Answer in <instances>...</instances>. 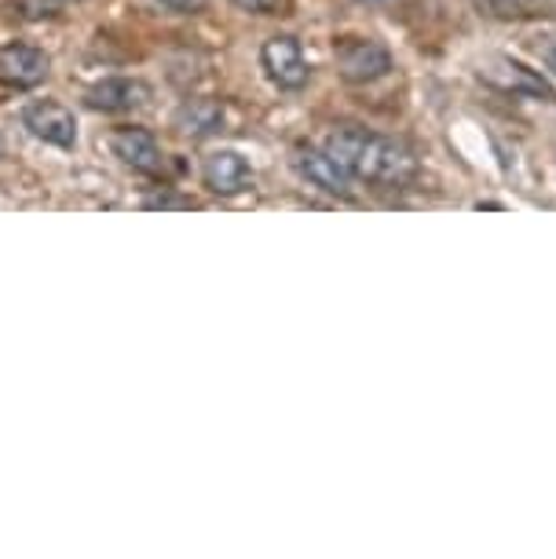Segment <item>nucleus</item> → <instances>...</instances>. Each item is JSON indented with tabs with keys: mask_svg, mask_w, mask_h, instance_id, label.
Returning <instances> with one entry per match:
<instances>
[{
	"mask_svg": "<svg viewBox=\"0 0 556 559\" xmlns=\"http://www.w3.org/2000/svg\"><path fill=\"white\" fill-rule=\"evenodd\" d=\"M110 151L114 157L132 168V173H143V176H157L165 165V154H162V143L154 140V132L140 129V124H125L110 135Z\"/></svg>",
	"mask_w": 556,
	"mask_h": 559,
	"instance_id": "nucleus-7",
	"label": "nucleus"
},
{
	"mask_svg": "<svg viewBox=\"0 0 556 559\" xmlns=\"http://www.w3.org/2000/svg\"><path fill=\"white\" fill-rule=\"evenodd\" d=\"M327 151L348 168L355 183H370L381 191H403L411 187L422 165L411 146H403L392 135H377L355 124H341L327 135Z\"/></svg>",
	"mask_w": 556,
	"mask_h": 559,
	"instance_id": "nucleus-1",
	"label": "nucleus"
},
{
	"mask_svg": "<svg viewBox=\"0 0 556 559\" xmlns=\"http://www.w3.org/2000/svg\"><path fill=\"white\" fill-rule=\"evenodd\" d=\"M23 129L40 143L59 146V151L78 146V118H73L62 103H51V99L29 103V107L23 110Z\"/></svg>",
	"mask_w": 556,
	"mask_h": 559,
	"instance_id": "nucleus-6",
	"label": "nucleus"
},
{
	"mask_svg": "<svg viewBox=\"0 0 556 559\" xmlns=\"http://www.w3.org/2000/svg\"><path fill=\"white\" fill-rule=\"evenodd\" d=\"M51 59L37 45H4L0 48V81L15 88H37L48 78Z\"/></svg>",
	"mask_w": 556,
	"mask_h": 559,
	"instance_id": "nucleus-9",
	"label": "nucleus"
},
{
	"mask_svg": "<svg viewBox=\"0 0 556 559\" xmlns=\"http://www.w3.org/2000/svg\"><path fill=\"white\" fill-rule=\"evenodd\" d=\"M151 99V84L135 81V78H107L99 84H92L85 92V103L92 110H103V114H129V110H140L146 107Z\"/></svg>",
	"mask_w": 556,
	"mask_h": 559,
	"instance_id": "nucleus-8",
	"label": "nucleus"
},
{
	"mask_svg": "<svg viewBox=\"0 0 556 559\" xmlns=\"http://www.w3.org/2000/svg\"><path fill=\"white\" fill-rule=\"evenodd\" d=\"M176 129L184 135H213L224 129V107L216 99H191L176 114Z\"/></svg>",
	"mask_w": 556,
	"mask_h": 559,
	"instance_id": "nucleus-11",
	"label": "nucleus"
},
{
	"mask_svg": "<svg viewBox=\"0 0 556 559\" xmlns=\"http://www.w3.org/2000/svg\"><path fill=\"white\" fill-rule=\"evenodd\" d=\"M333 62H338V73L348 84H374V81L388 78V70H392V56H388V48L374 37L338 40Z\"/></svg>",
	"mask_w": 556,
	"mask_h": 559,
	"instance_id": "nucleus-4",
	"label": "nucleus"
},
{
	"mask_svg": "<svg viewBox=\"0 0 556 559\" xmlns=\"http://www.w3.org/2000/svg\"><path fill=\"white\" fill-rule=\"evenodd\" d=\"M235 8H242L249 15H275L282 8V0H230Z\"/></svg>",
	"mask_w": 556,
	"mask_h": 559,
	"instance_id": "nucleus-13",
	"label": "nucleus"
},
{
	"mask_svg": "<svg viewBox=\"0 0 556 559\" xmlns=\"http://www.w3.org/2000/svg\"><path fill=\"white\" fill-rule=\"evenodd\" d=\"M260 67H264L268 81L282 92H300L311 81V62L304 56L300 40L289 34L268 37L260 45Z\"/></svg>",
	"mask_w": 556,
	"mask_h": 559,
	"instance_id": "nucleus-3",
	"label": "nucleus"
},
{
	"mask_svg": "<svg viewBox=\"0 0 556 559\" xmlns=\"http://www.w3.org/2000/svg\"><path fill=\"white\" fill-rule=\"evenodd\" d=\"M293 168H297V176L319 194L338 198V202H352L355 198L352 173L327 151V146H322V151L319 146H300V151L293 154Z\"/></svg>",
	"mask_w": 556,
	"mask_h": 559,
	"instance_id": "nucleus-2",
	"label": "nucleus"
},
{
	"mask_svg": "<svg viewBox=\"0 0 556 559\" xmlns=\"http://www.w3.org/2000/svg\"><path fill=\"white\" fill-rule=\"evenodd\" d=\"M484 73H487L490 81H498L501 88L523 92V96H534V99H556V92L549 88V84H545L539 73L528 70L517 59H495Z\"/></svg>",
	"mask_w": 556,
	"mask_h": 559,
	"instance_id": "nucleus-10",
	"label": "nucleus"
},
{
	"mask_svg": "<svg viewBox=\"0 0 556 559\" xmlns=\"http://www.w3.org/2000/svg\"><path fill=\"white\" fill-rule=\"evenodd\" d=\"M56 4H70V0H56Z\"/></svg>",
	"mask_w": 556,
	"mask_h": 559,
	"instance_id": "nucleus-15",
	"label": "nucleus"
},
{
	"mask_svg": "<svg viewBox=\"0 0 556 559\" xmlns=\"http://www.w3.org/2000/svg\"><path fill=\"white\" fill-rule=\"evenodd\" d=\"M542 62H545V67H549V70L556 73V40H549V45L542 48Z\"/></svg>",
	"mask_w": 556,
	"mask_h": 559,
	"instance_id": "nucleus-14",
	"label": "nucleus"
},
{
	"mask_svg": "<svg viewBox=\"0 0 556 559\" xmlns=\"http://www.w3.org/2000/svg\"><path fill=\"white\" fill-rule=\"evenodd\" d=\"M162 12H169V15H194V12H202L205 8V0H154Z\"/></svg>",
	"mask_w": 556,
	"mask_h": 559,
	"instance_id": "nucleus-12",
	"label": "nucleus"
},
{
	"mask_svg": "<svg viewBox=\"0 0 556 559\" xmlns=\"http://www.w3.org/2000/svg\"><path fill=\"white\" fill-rule=\"evenodd\" d=\"M202 183L220 198H238L246 191H253L257 173L249 165L246 154L230 151V146H220V151H209L202 162Z\"/></svg>",
	"mask_w": 556,
	"mask_h": 559,
	"instance_id": "nucleus-5",
	"label": "nucleus"
}]
</instances>
